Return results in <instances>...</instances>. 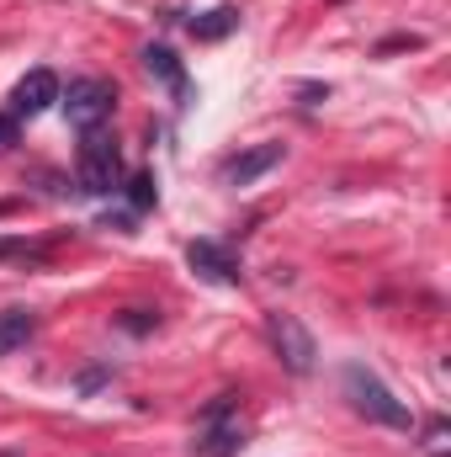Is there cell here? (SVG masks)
<instances>
[{"mask_svg":"<svg viewBox=\"0 0 451 457\" xmlns=\"http://www.w3.org/2000/svg\"><path fill=\"white\" fill-rule=\"evenodd\" d=\"M117 325H122L127 336H149V330L160 325V314H154V309H127V314H122Z\"/></svg>","mask_w":451,"mask_h":457,"instance_id":"obj_16","label":"cell"},{"mask_svg":"<svg viewBox=\"0 0 451 457\" xmlns=\"http://www.w3.org/2000/svg\"><path fill=\"white\" fill-rule=\"evenodd\" d=\"M48 245H27V239H0V261H43Z\"/></svg>","mask_w":451,"mask_h":457,"instance_id":"obj_15","label":"cell"},{"mask_svg":"<svg viewBox=\"0 0 451 457\" xmlns=\"http://www.w3.org/2000/svg\"><path fill=\"white\" fill-rule=\"evenodd\" d=\"M186 27H192V37H202V43H218V37H228V32L239 27V5H218V11H202V16H192Z\"/></svg>","mask_w":451,"mask_h":457,"instance_id":"obj_11","label":"cell"},{"mask_svg":"<svg viewBox=\"0 0 451 457\" xmlns=\"http://www.w3.org/2000/svg\"><path fill=\"white\" fill-rule=\"evenodd\" d=\"M117 197H127V208H133V213H149V208H154V176H149V170L127 176Z\"/></svg>","mask_w":451,"mask_h":457,"instance_id":"obj_12","label":"cell"},{"mask_svg":"<svg viewBox=\"0 0 451 457\" xmlns=\"http://www.w3.org/2000/svg\"><path fill=\"white\" fill-rule=\"evenodd\" d=\"M197 426H202V431H197L192 457H234L239 442H244V431H239V394H218V399L202 410Z\"/></svg>","mask_w":451,"mask_h":457,"instance_id":"obj_3","label":"cell"},{"mask_svg":"<svg viewBox=\"0 0 451 457\" xmlns=\"http://www.w3.org/2000/svg\"><path fill=\"white\" fill-rule=\"evenodd\" d=\"M32 336H37V314L32 309H0V356L21 351Z\"/></svg>","mask_w":451,"mask_h":457,"instance_id":"obj_10","label":"cell"},{"mask_svg":"<svg viewBox=\"0 0 451 457\" xmlns=\"http://www.w3.org/2000/svg\"><path fill=\"white\" fill-rule=\"evenodd\" d=\"M59 75L53 70H32V75H21L16 80V91H11V117H43L53 102H59Z\"/></svg>","mask_w":451,"mask_h":457,"instance_id":"obj_6","label":"cell"},{"mask_svg":"<svg viewBox=\"0 0 451 457\" xmlns=\"http://www.w3.org/2000/svg\"><path fill=\"white\" fill-rule=\"evenodd\" d=\"M282 154H287L282 144H255V149H244V154H234V160H228L224 181H228V187H250V181H260L271 165H282Z\"/></svg>","mask_w":451,"mask_h":457,"instance_id":"obj_8","label":"cell"},{"mask_svg":"<svg viewBox=\"0 0 451 457\" xmlns=\"http://www.w3.org/2000/svg\"><path fill=\"white\" fill-rule=\"evenodd\" d=\"M144 70H149L154 80H165V91H170L176 102H186V96H192V80H186L181 59H176L165 43H149V48H144Z\"/></svg>","mask_w":451,"mask_h":457,"instance_id":"obj_9","label":"cell"},{"mask_svg":"<svg viewBox=\"0 0 451 457\" xmlns=\"http://www.w3.org/2000/svg\"><path fill=\"white\" fill-rule=\"evenodd\" d=\"M447 442H451V426L441 420V415H436V420L425 426V442H420V447H425V457H451V453H447Z\"/></svg>","mask_w":451,"mask_h":457,"instance_id":"obj_14","label":"cell"},{"mask_svg":"<svg viewBox=\"0 0 451 457\" xmlns=\"http://www.w3.org/2000/svg\"><path fill=\"white\" fill-rule=\"evenodd\" d=\"M186 261H192V271H202V277H213V282H239L244 271H239V255L218 245V239H192L186 245Z\"/></svg>","mask_w":451,"mask_h":457,"instance_id":"obj_7","label":"cell"},{"mask_svg":"<svg viewBox=\"0 0 451 457\" xmlns=\"http://www.w3.org/2000/svg\"><path fill=\"white\" fill-rule=\"evenodd\" d=\"M59 102H64L70 128H80V133H96V128H107V117H112L117 91H112V80H96V75H86V80H70V91H59Z\"/></svg>","mask_w":451,"mask_h":457,"instance_id":"obj_4","label":"cell"},{"mask_svg":"<svg viewBox=\"0 0 451 457\" xmlns=\"http://www.w3.org/2000/svg\"><path fill=\"white\" fill-rule=\"evenodd\" d=\"M340 383H345V399H350V410L361 415V420H372V426H388V431H409L414 426V415H409V404L372 372V367H361V361H350L345 372H340Z\"/></svg>","mask_w":451,"mask_h":457,"instance_id":"obj_1","label":"cell"},{"mask_svg":"<svg viewBox=\"0 0 451 457\" xmlns=\"http://www.w3.org/2000/svg\"><path fill=\"white\" fill-rule=\"evenodd\" d=\"M112 378H117V367H112V361H96V367H86V372L75 378V394H86V399H91V394H96L102 383H112Z\"/></svg>","mask_w":451,"mask_h":457,"instance_id":"obj_13","label":"cell"},{"mask_svg":"<svg viewBox=\"0 0 451 457\" xmlns=\"http://www.w3.org/2000/svg\"><path fill=\"white\" fill-rule=\"evenodd\" d=\"M75 176H80V192H86V197H117V192H122L127 170H122V149H117V138L107 128H96V133L80 138Z\"/></svg>","mask_w":451,"mask_h":457,"instance_id":"obj_2","label":"cell"},{"mask_svg":"<svg viewBox=\"0 0 451 457\" xmlns=\"http://www.w3.org/2000/svg\"><path fill=\"white\" fill-rule=\"evenodd\" d=\"M266 330H271V345H276V356H282V367H287L292 378H308V372H314V361H319V345H314L308 325H303L298 314L276 309V314L266 320Z\"/></svg>","mask_w":451,"mask_h":457,"instance_id":"obj_5","label":"cell"},{"mask_svg":"<svg viewBox=\"0 0 451 457\" xmlns=\"http://www.w3.org/2000/svg\"><path fill=\"white\" fill-rule=\"evenodd\" d=\"M11 138H16V117H5V112H0V149H5Z\"/></svg>","mask_w":451,"mask_h":457,"instance_id":"obj_17","label":"cell"}]
</instances>
